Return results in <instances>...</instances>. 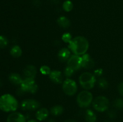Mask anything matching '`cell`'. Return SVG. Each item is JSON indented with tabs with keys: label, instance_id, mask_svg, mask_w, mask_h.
I'll return each instance as SVG.
<instances>
[{
	"label": "cell",
	"instance_id": "3",
	"mask_svg": "<svg viewBox=\"0 0 123 122\" xmlns=\"http://www.w3.org/2000/svg\"><path fill=\"white\" fill-rule=\"evenodd\" d=\"M79 83L85 90H90L93 88L96 83V76L92 73L85 72L80 75Z\"/></svg>",
	"mask_w": 123,
	"mask_h": 122
},
{
	"label": "cell",
	"instance_id": "29",
	"mask_svg": "<svg viewBox=\"0 0 123 122\" xmlns=\"http://www.w3.org/2000/svg\"><path fill=\"white\" fill-rule=\"evenodd\" d=\"M119 93L123 96V82L120 83L118 86Z\"/></svg>",
	"mask_w": 123,
	"mask_h": 122
},
{
	"label": "cell",
	"instance_id": "10",
	"mask_svg": "<svg viewBox=\"0 0 123 122\" xmlns=\"http://www.w3.org/2000/svg\"><path fill=\"white\" fill-rule=\"evenodd\" d=\"M7 122H26V118L24 114L19 112H12L7 118Z\"/></svg>",
	"mask_w": 123,
	"mask_h": 122
},
{
	"label": "cell",
	"instance_id": "26",
	"mask_svg": "<svg viewBox=\"0 0 123 122\" xmlns=\"http://www.w3.org/2000/svg\"><path fill=\"white\" fill-rule=\"evenodd\" d=\"M114 106L117 108H123V100L122 99H117L114 101Z\"/></svg>",
	"mask_w": 123,
	"mask_h": 122
},
{
	"label": "cell",
	"instance_id": "2",
	"mask_svg": "<svg viewBox=\"0 0 123 122\" xmlns=\"http://www.w3.org/2000/svg\"><path fill=\"white\" fill-rule=\"evenodd\" d=\"M19 106V103L15 97L9 93L0 96V110L6 112H14Z\"/></svg>",
	"mask_w": 123,
	"mask_h": 122
},
{
	"label": "cell",
	"instance_id": "1",
	"mask_svg": "<svg viewBox=\"0 0 123 122\" xmlns=\"http://www.w3.org/2000/svg\"><path fill=\"white\" fill-rule=\"evenodd\" d=\"M68 49L74 55L82 56L86 53L89 48V43L86 38L82 36H78L72 38L68 43Z\"/></svg>",
	"mask_w": 123,
	"mask_h": 122
},
{
	"label": "cell",
	"instance_id": "25",
	"mask_svg": "<svg viewBox=\"0 0 123 122\" xmlns=\"http://www.w3.org/2000/svg\"><path fill=\"white\" fill-rule=\"evenodd\" d=\"M62 39L64 43H69L72 39V36L70 33L66 32L62 35Z\"/></svg>",
	"mask_w": 123,
	"mask_h": 122
},
{
	"label": "cell",
	"instance_id": "16",
	"mask_svg": "<svg viewBox=\"0 0 123 122\" xmlns=\"http://www.w3.org/2000/svg\"><path fill=\"white\" fill-rule=\"evenodd\" d=\"M8 80L12 84L15 85H20L23 81L22 77L18 73H12L8 76Z\"/></svg>",
	"mask_w": 123,
	"mask_h": 122
},
{
	"label": "cell",
	"instance_id": "4",
	"mask_svg": "<svg viewBox=\"0 0 123 122\" xmlns=\"http://www.w3.org/2000/svg\"><path fill=\"white\" fill-rule=\"evenodd\" d=\"M93 101L92 93L87 90H85L78 94L77 96V102L79 106L82 108H87Z\"/></svg>",
	"mask_w": 123,
	"mask_h": 122
},
{
	"label": "cell",
	"instance_id": "23",
	"mask_svg": "<svg viewBox=\"0 0 123 122\" xmlns=\"http://www.w3.org/2000/svg\"><path fill=\"white\" fill-rule=\"evenodd\" d=\"M40 71L41 73L43 75H49L51 72L52 71L50 70V68H49L48 66L47 65H43L40 68Z\"/></svg>",
	"mask_w": 123,
	"mask_h": 122
},
{
	"label": "cell",
	"instance_id": "24",
	"mask_svg": "<svg viewBox=\"0 0 123 122\" xmlns=\"http://www.w3.org/2000/svg\"><path fill=\"white\" fill-rule=\"evenodd\" d=\"M98 85L100 88L102 89H106L108 86V83L106 79L103 78H100L98 81Z\"/></svg>",
	"mask_w": 123,
	"mask_h": 122
},
{
	"label": "cell",
	"instance_id": "34",
	"mask_svg": "<svg viewBox=\"0 0 123 122\" xmlns=\"http://www.w3.org/2000/svg\"><path fill=\"white\" fill-rule=\"evenodd\" d=\"M1 86H2V82H1V80H0V87H1Z\"/></svg>",
	"mask_w": 123,
	"mask_h": 122
},
{
	"label": "cell",
	"instance_id": "8",
	"mask_svg": "<svg viewBox=\"0 0 123 122\" xmlns=\"http://www.w3.org/2000/svg\"><path fill=\"white\" fill-rule=\"evenodd\" d=\"M40 107V103L35 99H25L21 103V108L24 111H35Z\"/></svg>",
	"mask_w": 123,
	"mask_h": 122
},
{
	"label": "cell",
	"instance_id": "15",
	"mask_svg": "<svg viewBox=\"0 0 123 122\" xmlns=\"http://www.w3.org/2000/svg\"><path fill=\"white\" fill-rule=\"evenodd\" d=\"M71 53L70 49H67V48H62L58 53V59L61 61V62H65L67 61L68 59L70 57Z\"/></svg>",
	"mask_w": 123,
	"mask_h": 122
},
{
	"label": "cell",
	"instance_id": "14",
	"mask_svg": "<svg viewBox=\"0 0 123 122\" xmlns=\"http://www.w3.org/2000/svg\"><path fill=\"white\" fill-rule=\"evenodd\" d=\"M49 78L54 83L56 84H61L62 82V72L60 71L54 70L49 74Z\"/></svg>",
	"mask_w": 123,
	"mask_h": 122
},
{
	"label": "cell",
	"instance_id": "11",
	"mask_svg": "<svg viewBox=\"0 0 123 122\" xmlns=\"http://www.w3.org/2000/svg\"><path fill=\"white\" fill-rule=\"evenodd\" d=\"M82 57V67L85 69H91L94 67V61L91 58L88 54H84L81 56Z\"/></svg>",
	"mask_w": 123,
	"mask_h": 122
},
{
	"label": "cell",
	"instance_id": "32",
	"mask_svg": "<svg viewBox=\"0 0 123 122\" xmlns=\"http://www.w3.org/2000/svg\"><path fill=\"white\" fill-rule=\"evenodd\" d=\"M28 122H39L38 120H34V119H31V120H29L28 121Z\"/></svg>",
	"mask_w": 123,
	"mask_h": 122
},
{
	"label": "cell",
	"instance_id": "5",
	"mask_svg": "<svg viewBox=\"0 0 123 122\" xmlns=\"http://www.w3.org/2000/svg\"><path fill=\"white\" fill-rule=\"evenodd\" d=\"M92 103L93 108L98 112H104L109 107V99L103 96L96 97Z\"/></svg>",
	"mask_w": 123,
	"mask_h": 122
},
{
	"label": "cell",
	"instance_id": "21",
	"mask_svg": "<svg viewBox=\"0 0 123 122\" xmlns=\"http://www.w3.org/2000/svg\"><path fill=\"white\" fill-rule=\"evenodd\" d=\"M73 5L72 1H69V0H67L65 1L62 5V8H63L64 10L66 11L67 12H69L73 9Z\"/></svg>",
	"mask_w": 123,
	"mask_h": 122
},
{
	"label": "cell",
	"instance_id": "19",
	"mask_svg": "<svg viewBox=\"0 0 123 122\" xmlns=\"http://www.w3.org/2000/svg\"><path fill=\"white\" fill-rule=\"evenodd\" d=\"M57 23L61 27L63 28H67L70 25V21L67 17L65 16H61L58 19Z\"/></svg>",
	"mask_w": 123,
	"mask_h": 122
},
{
	"label": "cell",
	"instance_id": "13",
	"mask_svg": "<svg viewBox=\"0 0 123 122\" xmlns=\"http://www.w3.org/2000/svg\"><path fill=\"white\" fill-rule=\"evenodd\" d=\"M49 111L46 108H40L36 111V118L38 122H42V121L46 120L49 117Z\"/></svg>",
	"mask_w": 123,
	"mask_h": 122
},
{
	"label": "cell",
	"instance_id": "6",
	"mask_svg": "<svg viewBox=\"0 0 123 122\" xmlns=\"http://www.w3.org/2000/svg\"><path fill=\"white\" fill-rule=\"evenodd\" d=\"M20 90L23 92L35 93L38 90V86L34 78H25L20 84Z\"/></svg>",
	"mask_w": 123,
	"mask_h": 122
},
{
	"label": "cell",
	"instance_id": "20",
	"mask_svg": "<svg viewBox=\"0 0 123 122\" xmlns=\"http://www.w3.org/2000/svg\"><path fill=\"white\" fill-rule=\"evenodd\" d=\"M64 112V108L61 105H56L52 106L50 109V112L52 116H59L62 114Z\"/></svg>",
	"mask_w": 123,
	"mask_h": 122
},
{
	"label": "cell",
	"instance_id": "28",
	"mask_svg": "<svg viewBox=\"0 0 123 122\" xmlns=\"http://www.w3.org/2000/svg\"><path fill=\"white\" fill-rule=\"evenodd\" d=\"M103 71L102 69H100V68H98V69H97L96 71H94V75L95 76H101V75L103 74Z\"/></svg>",
	"mask_w": 123,
	"mask_h": 122
},
{
	"label": "cell",
	"instance_id": "30",
	"mask_svg": "<svg viewBox=\"0 0 123 122\" xmlns=\"http://www.w3.org/2000/svg\"><path fill=\"white\" fill-rule=\"evenodd\" d=\"M108 116H109V117H110V118H114L116 115H115V112H109V113H108Z\"/></svg>",
	"mask_w": 123,
	"mask_h": 122
},
{
	"label": "cell",
	"instance_id": "9",
	"mask_svg": "<svg viewBox=\"0 0 123 122\" xmlns=\"http://www.w3.org/2000/svg\"><path fill=\"white\" fill-rule=\"evenodd\" d=\"M67 66L74 71L78 70L82 67V57L78 55H72L67 61Z\"/></svg>",
	"mask_w": 123,
	"mask_h": 122
},
{
	"label": "cell",
	"instance_id": "18",
	"mask_svg": "<svg viewBox=\"0 0 123 122\" xmlns=\"http://www.w3.org/2000/svg\"><path fill=\"white\" fill-rule=\"evenodd\" d=\"M10 53L13 57L18 58L22 55V50L19 45H14L12 47L10 51Z\"/></svg>",
	"mask_w": 123,
	"mask_h": 122
},
{
	"label": "cell",
	"instance_id": "17",
	"mask_svg": "<svg viewBox=\"0 0 123 122\" xmlns=\"http://www.w3.org/2000/svg\"><path fill=\"white\" fill-rule=\"evenodd\" d=\"M85 119L86 122H96L97 116L92 110L88 109L85 112Z\"/></svg>",
	"mask_w": 123,
	"mask_h": 122
},
{
	"label": "cell",
	"instance_id": "33",
	"mask_svg": "<svg viewBox=\"0 0 123 122\" xmlns=\"http://www.w3.org/2000/svg\"><path fill=\"white\" fill-rule=\"evenodd\" d=\"M48 122H56V120L54 119H53V118H50V119L48 120Z\"/></svg>",
	"mask_w": 123,
	"mask_h": 122
},
{
	"label": "cell",
	"instance_id": "27",
	"mask_svg": "<svg viewBox=\"0 0 123 122\" xmlns=\"http://www.w3.org/2000/svg\"><path fill=\"white\" fill-rule=\"evenodd\" d=\"M74 71L71 68L68 67V66L64 69V74L67 77H70L72 76L73 74V73H74Z\"/></svg>",
	"mask_w": 123,
	"mask_h": 122
},
{
	"label": "cell",
	"instance_id": "12",
	"mask_svg": "<svg viewBox=\"0 0 123 122\" xmlns=\"http://www.w3.org/2000/svg\"><path fill=\"white\" fill-rule=\"evenodd\" d=\"M25 78H34L37 74V69L34 65H27L23 71Z\"/></svg>",
	"mask_w": 123,
	"mask_h": 122
},
{
	"label": "cell",
	"instance_id": "31",
	"mask_svg": "<svg viewBox=\"0 0 123 122\" xmlns=\"http://www.w3.org/2000/svg\"><path fill=\"white\" fill-rule=\"evenodd\" d=\"M64 122H76L73 119H67V120H66Z\"/></svg>",
	"mask_w": 123,
	"mask_h": 122
},
{
	"label": "cell",
	"instance_id": "7",
	"mask_svg": "<svg viewBox=\"0 0 123 122\" xmlns=\"http://www.w3.org/2000/svg\"><path fill=\"white\" fill-rule=\"evenodd\" d=\"M78 89L77 84L73 80L67 78L62 84V90L68 96H73L76 94Z\"/></svg>",
	"mask_w": 123,
	"mask_h": 122
},
{
	"label": "cell",
	"instance_id": "22",
	"mask_svg": "<svg viewBox=\"0 0 123 122\" xmlns=\"http://www.w3.org/2000/svg\"><path fill=\"white\" fill-rule=\"evenodd\" d=\"M8 39L4 35H0V49H4L8 45Z\"/></svg>",
	"mask_w": 123,
	"mask_h": 122
}]
</instances>
